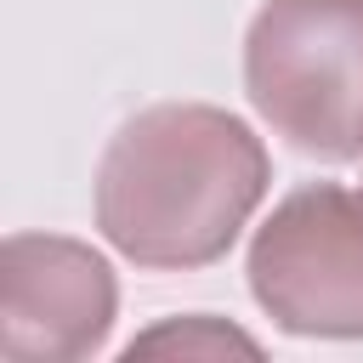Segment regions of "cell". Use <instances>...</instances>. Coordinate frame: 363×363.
Masks as SVG:
<instances>
[{"mask_svg":"<svg viewBox=\"0 0 363 363\" xmlns=\"http://www.w3.org/2000/svg\"><path fill=\"white\" fill-rule=\"evenodd\" d=\"M113 318L108 261L74 238H11L0 250V357L68 363L85 357Z\"/></svg>","mask_w":363,"mask_h":363,"instance_id":"4","label":"cell"},{"mask_svg":"<svg viewBox=\"0 0 363 363\" xmlns=\"http://www.w3.org/2000/svg\"><path fill=\"white\" fill-rule=\"evenodd\" d=\"M267 193V153L244 119L204 102L136 113L96 164V227L142 267L227 255Z\"/></svg>","mask_w":363,"mask_h":363,"instance_id":"1","label":"cell"},{"mask_svg":"<svg viewBox=\"0 0 363 363\" xmlns=\"http://www.w3.org/2000/svg\"><path fill=\"white\" fill-rule=\"evenodd\" d=\"M255 113L312 159L363 153V0H267L244 40Z\"/></svg>","mask_w":363,"mask_h":363,"instance_id":"2","label":"cell"},{"mask_svg":"<svg viewBox=\"0 0 363 363\" xmlns=\"http://www.w3.org/2000/svg\"><path fill=\"white\" fill-rule=\"evenodd\" d=\"M250 289L289 335H363V193L295 187L250 244Z\"/></svg>","mask_w":363,"mask_h":363,"instance_id":"3","label":"cell"},{"mask_svg":"<svg viewBox=\"0 0 363 363\" xmlns=\"http://www.w3.org/2000/svg\"><path fill=\"white\" fill-rule=\"evenodd\" d=\"M164 346H182V352H193V346H227V352H255V340H244V335H233V329L187 323V329H159V335L136 340V346H130V357H136V352H164Z\"/></svg>","mask_w":363,"mask_h":363,"instance_id":"5","label":"cell"}]
</instances>
